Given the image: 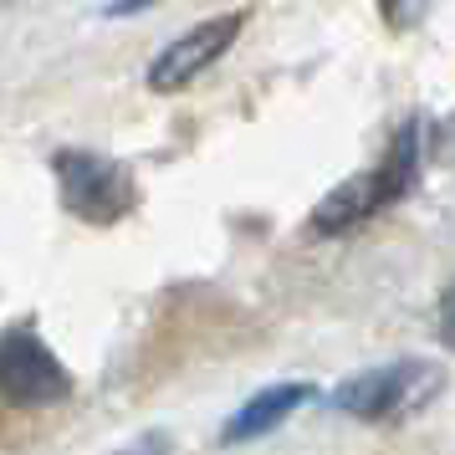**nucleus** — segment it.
I'll use <instances>...</instances> for the list:
<instances>
[{
    "label": "nucleus",
    "mask_w": 455,
    "mask_h": 455,
    "mask_svg": "<svg viewBox=\"0 0 455 455\" xmlns=\"http://www.w3.org/2000/svg\"><path fill=\"white\" fill-rule=\"evenodd\" d=\"M414 180H419V118H410V124L394 133L389 148H384V159H379L373 169L343 180L332 195L317 200L312 230H317V235H343V230L363 226V220H373L379 210L399 205V200L414 189Z\"/></svg>",
    "instance_id": "1"
},
{
    "label": "nucleus",
    "mask_w": 455,
    "mask_h": 455,
    "mask_svg": "<svg viewBox=\"0 0 455 455\" xmlns=\"http://www.w3.org/2000/svg\"><path fill=\"white\" fill-rule=\"evenodd\" d=\"M440 384H445V369H440V363L399 358V363H379V369L353 373L348 384L332 394V404L358 414V419H404V414L419 410Z\"/></svg>",
    "instance_id": "2"
},
{
    "label": "nucleus",
    "mask_w": 455,
    "mask_h": 455,
    "mask_svg": "<svg viewBox=\"0 0 455 455\" xmlns=\"http://www.w3.org/2000/svg\"><path fill=\"white\" fill-rule=\"evenodd\" d=\"M57 185H62V205L92 226H113L133 210V174L87 148L57 154Z\"/></svg>",
    "instance_id": "3"
},
{
    "label": "nucleus",
    "mask_w": 455,
    "mask_h": 455,
    "mask_svg": "<svg viewBox=\"0 0 455 455\" xmlns=\"http://www.w3.org/2000/svg\"><path fill=\"white\" fill-rule=\"evenodd\" d=\"M72 394L67 369L46 353V343L31 328H11L0 332V399L5 404H57Z\"/></svg>",
    "instance_id": "4"
},
{
    "label": "nucleus",
    "mask_w": 455,
    "mask_h": 455,
    "mask_svg": "<svg viewBox=\"0 0 455 455\" xmlns=\"http://www.w3.org/2000/svg\"><path fill=\"white\" fill-rule=\"evenodd\" d=\"M241 11H230V16H215V21H200L195 31H185L180 42H169L164 52H159V62L148 67V87L154 92H174V87L195 83L200 72H205L215 57H226L230 42L241 36Z\"/></svg>",
    "instance_id": "5"
},
{
    "label": "nucleus",
    "mask_w": 455,
    "mask_h": 455,
    "mask_svg": "<svg viewBox=\"0 0 455 455\" xmlns=\"http://www.w3.org/2000/svg\"><path fill=\"white\" fill-rule=\"evenodd\" d=\"M307 399H312L307 384H271L267 394H256V399H251L246 410L230 414V425H226V435H220V440H251V435L282 425V419H287L297 404H307Z\"/></svg>",
    "instance_id": "6"
},
{
    "label": "nucleus",
    "mask_w": 455,
    "mask_h": 455,
    "mask_svg": "<svg viewBox=\"0 0 455 455\" xmlns=\"http://www.w3.org/2000/svg\"><path fill=\"white\" fill-rule=\"evenodd\" d=\"M435 5L440 0H379V16H384L389 31H414V26H425V16Z\"/></svg>",
    "instance_id": "7"
},
{
    "label": "nucleus",
    "mask_w": 455,
    "mask_h": 455,
    "mask_svg": "<svg viewBox=\"0 0 455 455\" xmlns=\"http://www.w3.org/2000/svg\"><path fill=\"white\" fill-rule=\"evenodd\" d=\"M440 343L455 348V282L445 287V297H440Z\"/></svg>",
    "instance_id": "8"
},
{
    "label": "nucleus",
    "mask_w": 455,
    "mask_h": 455,
    "mask_svg": "<svg viewBox=\"0 0 455 455\" xmlns=\"http://www.w3.org/2000/svg\"><path fill=\"white\" fill-rule=\"evenodd\" d=\"M148 5H159V0H113L108 16H139V11H148Z\"/></svg>",
    "instance_id": "9"
}]
</instances>
